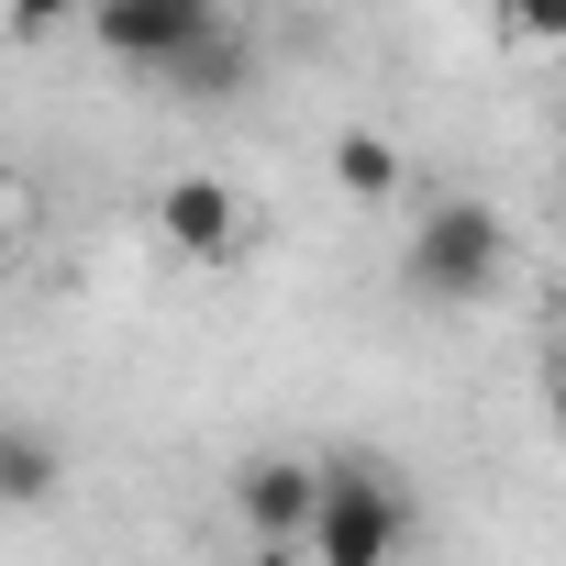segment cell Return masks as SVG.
<instances>
[{
  "label": "cell",
  "instance_id": "obj_1",
  "mask_svg": "<svg viewBox=\"0 0 566 566\" xmlns=\"http://www.w3.org/2000/svg\"><path fill=\"white\" fill-rule=\"evenodd\" d=\"M511 277V222L489 200H422L411 211V244H400V290L422 312H478Z\"/></svg>",
  "mask_w": 566,
  "mask_h": 566
},
{
  "label": "cell",
  "instance_id": "obj_2",
  "mask_svg": "<svg viewBox=\"0 0 566 566\" xmlns=\"http://www.w3.org/2000/svg\"><path fill=\"white\" fill-rule=\"evenodd\" d=\"M411 544V500L378 478V467H323V511H312V544L301 555H323V566H378V555H400Z\"/></svg>",
  "mask_w": 566,
  "mask_h": 566
},
{
  "label": "cell",
  "instance_id": "obj_3",
  "mask_svg": "<svg viewBox=\"0 0 566 566\" xmlns=\"http://www.w3.org/2000/svg\"><path fill=\"white\" fill-rule=\"evenodd\" d=\"M211 23H233L222 0H90V45L112 67H145V78H167Z\"/></svg>",
  "mask_w": 566,
  "mask_h": 566
},
{
  "label": "cell",
  "instance_id": "obj_4",
  "mask_svg": "<svg viewBox=\"0 0 566 566\" xmlns=\"http://www.w3.org/2000/svg\"><path fill=\"white\" fill-rule=\"evenodd\" d=\"M145 211H156V233H167L189 266H233V255H244V233H255V222H244V189H233V178H211V167L156 178V200H145Z\"/></svg>",
  "mask_w": 566,
  "mask_h": 566
},
{
  "label": "cell",
  "instance_id": "obj_5",
  "mask_svg": "<svg viewBox=\"0 0 566 566\" xmlns=\"http://www.w3.org/2000/svg\"><path fill=\"white\" fill-rule=\"evenodd\" d=\"M233 511H244V533L266 555H301L312 511H323V467L312 455H255V467H233Z\"/></svg>",
  "mask_w": 566,
  "mask_h": 566
},
{
  "label": "cell",
  "instance_id": "obj_6",
  "mask_svg": "<svg viewBox=\"0 0 566 566\" xmlns=\"http://www.w3.org/2000/svg\"><path fill=\"white\" fill-rule=\"evenodd\" d=\"M67 489V444L45 422H0V511H45Z\"/></svg>",
  "mask_w": 566,
  "mask_h": 566
},
{
  "label": "cell",
  "instance_id": "obj_7",
  "mask_svg": "<svg viewBox=\"0 0 566 566\" xmlns=\"http://www.w3.org/2000/svg\"><path fill=\"white\" fill-rule=\"evenodd\" d=\"M244 78H255V45H244V23H211V34H200V45H189V56H178L156 90H178V101H233Z\"/></svg>",
  "mask_w": 566,
  "mask_h": 566
},
{
  "label": "cell",
  "instance_id": "obj_8",
  "mask_svg": "<svg viewBox=\"0 0 566 566\" xmlns=\"http://www.w3.org/2000/svg\"><path fill=\"white\" fill-rule=\"evenodd\" d=\"M334 189H345V200H400V189H411V167H400V145H389V134H367V123H356V134H334Z\"/></svg>",
  "mask_w": 566,
  "mask_h": 566
},
{
  "label": "cell",
  "instance_id": "obj_9",
  "mask_svg": "<svg viewBox=\"0 0 566 566\" xmlns=\"http://www.w3.org/2000/svg\"><path fill=\"white\" fill-rule=\"evenodd\" d=\"M0 34H12V45H56V34H90V0H0Z\"/></svg>",
  "mask_w": 566,
  "mask_h": 566
},
{
  "label": "cell",
  "instance_id": "obj_10",
  "mask_svg": "<svg viewBox=\"0 0 566 566\" xmlns=\"http://www.w3.org/2000/svg\"><path fill=\"white\" fill-rule=\"evenodd\" d=\"M500 34L533 56H566V0H500Z\"/></svg>",
  "mask_w": 566,
  "mask_h": 566
},
{
  "label": "cell",
  "instance_id": "obj_11",
  "mask_svg": "<svg viewBox=\"0 0 566 566\" xmlns=\"http://www.w3.org/2000/svg\"><path fill=\"white\" fill-rule=\"evenodd\" d=\"M23 222V178H0V233H12Z\"/></svg>",
  "mask_w": 566,
  "mask_h": 566
},
{
  "label": "cell",
  "instance_id": "obj_12",
  "mask_svg": "<svg viewBox=\"0 0 566 566\" xmlns=\"http://www.w3.org/2000/svg\"><path fill=\"white\" fill-rule=\"evenodd\" d=\"M555 167H566V156H555Z\"/></svg>",
  "mask_w": 566,
  "mask_h": 566
},
{
  "label": "cell",
  "instance_id": "obj_13",
  "mask_svg": "<svg viewBox=\"0 0 566 566\" xmlns=\"http://www.w3.org/2000/svg\"><path fill=\"white\" fill-rule=\"evenodd\" d=\"M555 411H566V400H555Z\"/></svg>",
  "mask_w": 566,
  "mask_h": 566
}]
</instances>
